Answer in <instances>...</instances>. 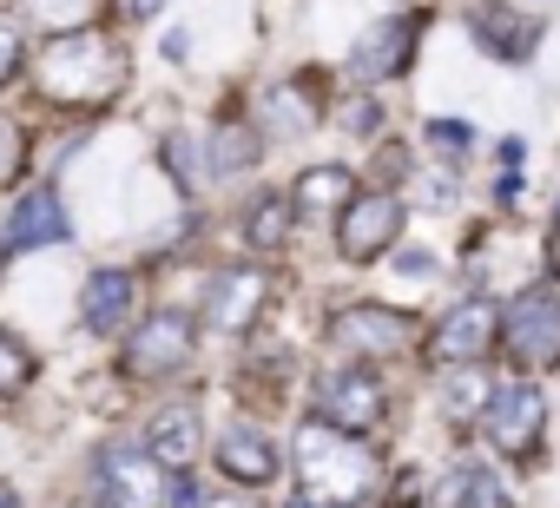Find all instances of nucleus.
Returning <instances> with one entry per match:
<instances>
[{
    "label": "nucleus",
    "mask_w": 560,
    "mask_h": 508,
    "mask_svg": "<svg viewBox=\"0 0 560 508\" xmlns=\"http://www.w3.org/2000/svg\"><path fill=\"white\" fill-rule=\"evenodd\" d=\"M264 304H270V272L231 265V272H218V285H211V298H205V324L224 331V337H244V331H257Z\"/></svg>",
    "instance_id": "12"
},
{
    "label": "nucleus",
    "mask_w": 560,
    "mask_h": 508,
    "mask_svg": "<svg viewBox=\"0 0 560 508\" xmlns=\"http://www.w3.org/2000/svg\"><path fill=\"white\" fill-rule=\"evenodd\" d=\"M488 396H494V390H488V377H481V363H462V377H455V383L442 390V409H448L455 423H475Z\"/></svg>",
    "instance_id": "24"
},
{
    "label": "nucleus",
    "mask_w": 560,
    "mask_h": 508,
    "mask_svg": "<svg viewBox=\"0 0 560 508\" xmlns=\"http://www.w3.org/2000/svg\"><path fill=\"white\" fill-rule=\"evenodd\" d=\"M547 244H553V258H560V205H553V231H547Z\"/></svg>",
    "instance_id": "33"
},
{
    "label": "nucleus",
    "mask_w": 560,
    "mask_h": 508,
    "mask_svg": "<svg viewBox=\"0 0 560 508\" xmlns=\"http://www.w3.org/2000/svg\"><path fill=\"white\" fill-rule=\"evenodd\" d=\"M73 508H113V501H100V495H80V501H73Z\"/></svg>",
    "instance_id": "35"
},
{
    "label": "nucleus",
    "mask_w": 560,
    "mask_h": 508,
    "mask_svg": "<svg viewBox=\"0 0 560 508\" xmlns=\"http://www.w3.org/2000/svg\"><path fill=\"white\" fill-rule=\"evenodd\" d=\"M357 198V172L350 165H311L298 185H291V211L298 224H337V211Z\"/></svg>",
    "instance_id": "17"
},
{
    "label": "nucleus",
    "mask_w": 560,
    "mask_h": 508,
    "mask_svg": "<svg viewBox=\"0 0 560 508\" xmlns=\"http://www.w3.org/2000/svg\"><path fill=\"white\" fill-rule=\"evenodd\" d=\"M93 8H100V0H14V14H27L34 27H54V34H60V27H67V34L86 27Z\"/></svg>",
    "instance_id": "23"
},
{
    "label": "nucleus",
    "mask_w": 560,
    "mask_h": 508,
    "mask_svg": "<svg viewBox=\"0 0 560 508\" xmlns=\"http://www.w3.org/2000/svg\"><path fill=\"white\" fill-rule=\"evenodd\" d=\"M257 146H264V132H250L244 119H218V126H211V139H205V152H211V165H205V172L237 178V172H250V165H257Z\"/></svg>",
    "instance_id": "20"
},
{
    "label": "nucleus",
    "mask_w": 560,
    "mask_h": 508,
    "mask_svg": "<svg viewBox=\"0 0 560 508\" xmlns=\"http://www.w3.org/2000/svg\"><path fill=\"white\" fill-rule=\"evenodd\" d=\"M429 139H442V146H468V126H455V119H429Z\"/></svg>",
    "instance_id": "30"
},
{
    "label": "nucleus",
    "mask_w": 560,
    "mask_h": 508,
    "mask_svg": "<svg viewBox=\"0 0 560 508\" xmlns=\"http://www.w3.org/2000/svg\"><path fill=\"white\" fill-rule=\"evenodd\" d=\"M34 370H40V363H34V350H27L8 324H0V396H21V390L34 383Z\"/></svg>",
    "instance_id": "25"
},
{
    "label": "nucleus",
    "mask_w": 560,
    "mask_h": 508,
    "mask_svg": "<svg viewBox=\"0 0 560 508\" xmlns=\"http://www.w3.org/2000/svg\"><path fill=\"white\" fill-rule=\"evenodd\" d=\"M21 67H27V41H21V27H0V86H8Z\"/></svg>",
    "instance_id": "29"
},
{
    "label": "nucleus",
    "mask_w": 560,
    "mask_h": 508,
    "mask_svg": "<svg viewBox=\"0 0 560 508\" xmlns=\"http://www.w3.org/2000/svg\"><path fill=\"white\" fill-rule=\"evenodd\" d=\"M291 469H298L304 501H317V508H357V501H370V495L383 488L376 449H370L363 436L324 423V416L298 423V436H291Z\"/></svg>",
    "instance_id": "1"
},
{
    "label": "nucleus",
    "mask_w": 560,
    "mask_h": 508,
    "mask_svg": "<svg viewBox=\"0 0 560 508\" xmlns=\"http://www.w3.org/2000/svg\"><path fill=\"white\" fill-rule=\"evenodd\" d=\"M416 41H422V14H389V21H376V27L357 41L350 67H357L363 80H396V73H409Z\"/></svg>",
    "instance_id": "15"
},
{
    "label": "nucleus",
    "mask_w": 560,
    "mask_h": 508,
    "mask_svg": "<svg viewBox=\"0 0 560 508\" xmlns=\"http://www.w3.org/2000/svg\"><path fill=\"white\" fill-rule=\"evenodd\" d=\"M145 449L178 475V469H191L198 455H205V416L191 409V403H165L152 423H145Z\"/></svg>",
    "instance_id": "16"
},
{
    "label": "nucleus",
    "mask_w": 560,
    "mask_h": 508,
    "mask_svg": "<svg viewBox=\"0 0 560 508\" xmlns=\"http://www.w3.org/2000/svg\"><path fill=\"white\" fill-rule=\"evenodd\" d=\"M501 350L527 377L560 370V291L553 285H534V291H521V298L501 304Z\"/></svg>",
    "instance_id": "3"
},
{
    "label": "nucleus",
    "mask_w": 560,
    "mask_h": 508,
    "mask_svg": "<svg viewBox=\"0 0 560 508\" xmlns=\"http://www.w3.org/2000/svg\"><path fill=\"white\" fill-rule=\"evenodd\" d=\"M494 344H501V304H488V298H462V304L429 331L422 350H429V363L462 370V363H488Z\"/></svg>",
    "instance_id": "10"
},
{
    "label": "nucleus",
    "mask_w": 560,
    "mask_h": 508,
    "mask_svg": "<svg viewBox=\"0 0 560 508\" xmlns=\"http://www.w3.org/2000/svg\"><path fill=\"white\" fill-rule=\"evenodd\" d=\"M317 416L350 429V436H376L383 416H389V390H383L376 363H350V370L317 377Z\"/></svg>",
    "instance_id": "8"
},
{
    "label": "nucleus",
    "mask_w": 560,
    "mask_h": 508,
    "mask_svg": "<svg viewBox=\"0 0 560 508\" xmlns=\"http://www.w3.org/2000/svg\"><path fill=\"white\" fill-rule=\"evenodd\" d=\"M21 165H27V132H21L8 113H0V185L21 178Z\"/></svg>",
    "instance_id": "27"
},
{
    "label": "nucleus",
    "mask_w": 560,
    "mask_h": 508,
    "mask_svg": "<svg viewBox=\"0 0 560 508\" xmlns=\"http://www.w3.org/2000/svg\"><path fill=\"white\" fill-rule=\"evenodd\" d=\"M291 231H298L291 192H264V198L250 205V218H244V238H250L257 251H284V244H291Z\"/></svg>",
    "instance_id": "21"
},
{
    "label": "nucleus",
    "mask_w": 560,
    "mask_h": 508,
    "mask_svg": "<svg viewBox=\"0 0 560 508\" xmlns=\"http://www.w3.org/2000/svg\"><path fill=\"white\" fill-rule=\"evenodd\" d=\"M93 475H100V501L113 508H165L172 501V469L145 449V442H106L93 455Z\"/></svg>",
    "instance_id": "6"
},
{
    "label": "nucleus",
    "mask_w": 560,
    "mask_h": 508,
    "mask_svg": "<svg viewBox=\"0 0 560 508\" xmlns=\"http://www.w3.org/2000/svg\"><path fill=\"white\" fill-rule=\"evenodd\" d=\"M159 8H165V0H126V14H132V21H152Z\"/></svg>",
    "instance_id": "32"
},
{
    "label": "nucleus",
    "mask_w": 560,
    "mask_h": 508,
    "mask_svg": "<svg viewBox=\"0 0 560 508\" xmlns=\"http://www.w3.org/2000/svg\"><path fill=\"white\" fill-rule=\"evenodd\" d=\"M475 423H481V436H488L494 455H508V462H534L540 429H547V396H540V383H527V377L494 383V396L481 403Z\"/></svg>",
    "instance_id": "4"
},
{
    "label": "nucleus",
    "mask_w": 560,
    "mask_h": 508,
    "mask_svg": "<svg viewBox=\"0 0 560 508\" xmlns=\"http://www.w3.org/2000/svg\"><path fill=\"white\" fill-rule=\"evenodd\" d=\"M73 238V218H67V198L54 185H34L14 218H8V238H0V258H27V251H47V244H67Z\"/></svg>",
    "instance_id": "13"
},
{
    "label": "nucleus",
    "mask_w": 560,
    "mask_h": 508,
    "mask_svg": "<svg viewBox=\"0 0 560 508\" xmlns=\"http://www.w3.org/2000/svg\"><path fill=\"white\" fill-rule=\"evenodd\" d=\"M191 350H198V331H191V318H178V311H159V318H145L139 331H126V377H139V383H165V377H178L185 363H191Z\"/></svg>",
    "instance_id": "9"
},
{
    "label": "nucleus",
    "mask_w": 560,
    "mask_h": 508,
    "mask_svg": "<svg viewBox=\"0 0 560 508\" xmlns=\"http://www.w3.org/2000/svg\"><path fill=\"white\" fill-rule=\"evenodd\" d=\"M139 318V278L132 272H86L80 285V331L86 337H119Z\"/></svg>",
    "instance_id": "14"
},
{
    "label": "nucleus",
    "mask_w": 560,
    "mask_h": 508,
    "mask_svg": "<svg viewBox=\"0 0 560 508\" xmlns=\"http://www.w3.org/2000/svg\"><path fill=\"white\" fill-rule=\"evenodd\" d=\"M0 508H21V495H14V488H8V482H0Z\"/></svg>",
    "instance_id": "34"
},
{
    "label": "nucleus",
    "mask_w": 560,
    "mask_h": 508,
    "mask_svg": "<svg viewBox=\"0 0 560 508\" xmlns=\"http://www.w3.org/2000/svg\"><path fill=\"white\" fill-rule=\"evenodd\" d=\"M337 126H343V132H357V139H376V132H383V100L350 93V100L337 106Z\"/></svg>",
    "instance_id": "26"
},
{
    "label": "nucleus",
    "mask_w": 560,
    "mask_h": 508,
    "mask_svg": "<svg viewBox=\"0 0 560 508\" xmlns=\"http://www.w3.org/2000/svg\"><path fill=\"white\" fill-rule=\"evenodd\" d=\"M304 508H317V501H304Z\"/></svg>",
    "instance_id": "37"
},
{
    "label": "nucleus",
    "mask_w": 560,
    "mask_h": 508,
    "mask_svg": "<svg viewBox=\"0 0 560 508\" xmlns=\"http://www.w3.org/2000/svg\"><path fill=\"white\" fill-rule=\"evenodd\" d=\"M324 119V100L311 93V80H277L264 93V132L270 139H304Z\"/></svg>",
    "instance_id": "19"
},
{
    "label": "nucleus",
    "mask_w": 560,
    "mask_h": 508,
    "mask_svg": "<svg viewBox=\"0 0 560 508\" xmlns=\"http://www.w3.org/2000/svg\"><path fill=\"white\" fill-rule=\"evenodd\" d=\"M330 344L357 363H389V357H409L422 344V324L396 304H350L330 318Z\"/></svg>",
    "instance_id": "5"
},
{
    "label": "nucleus",
    "mask_w": 560,
    "mask_h": 508,
    "mask_svg": "<svg viewBox=\"0 0 560 508\" xmlns=\"http://www.w3.org/2000/svg\"><path fill=\"white\" fill-rule=\"evenodd\" d=\"M402 198L383 185V192H357L343 211H337V251L350 265H376V258H389V251L402 244Z\"/></svg>",
    "instance_id": "7"
},
{
    "label": "nucleus",
    "mask_w": 560,
    "mask_h": 508,
    "mask_svg": "<svg viewBox=\"0 0 560 508\" xmlns=\"http://www.w3.org/2000/svg\"><path fill=\"white\" fill-rule=\"evenodd\" d=\"M198 508H250V501H198Z\"/></svg>",
    "instance_id": "36"
},
{
    "label": "nucleus",
    "mask_w": 560,
    "mask_h": 508,
    "mask_svg": "<svg viewBox=\"0 0 560 508\" xmlns=\"http://www.w3.org/2000/svg\"><path fill=\"white\" fill-rule=\"evenodd\" d=\"M218 475L237 488H270L277 482V442L264 429H224L218 436Z\"/></svg>",
    "instance_id": "18"
},
{
    "label": "nucleus",
    "mask_w": 560,
    "mask_h": 508,
    "mask_svg": "<svg viewBox=\"0 0 560 508\" xmlns=\"http://www.w3.org/2000/svg\"><path fill=\"white\" fill-rule=\"evenodd\" d=\"M396 265H402V272H409V278H422V272H429V278H435V258H429V251H402V258H396Z\"/></svg>",
    "instance_id": "31"
},
{
    "label": "nucleus",
    "mask_w": 560,
    "mask_h": 508,
    "mask_svg": "<svg viewBox=\"0 0 560 508\" xmlns=\"http://www.w3.org/2000/svg\"><path fill=\"white\" fill-rule=\"evenodd\" d=\"M468 34L488 60L501 67H527L534 47H540V14H521L514 0H475L468 8Z\"/></svg>",
    "instance_id": "11"
},
{
    "label": "nucleus",
    "mask_w": 560,
    "mask_h": 508,
    "mask_svg": "<svg viewBox=\"0 0 560 508\" xmlns=\"http://www.w3.org/2000/svg\"><path fill=\"white\" fill-rule=\"evenodd\" d=\"M442 508H514V501H508V488L488 469H462V475H448Z\"/></svg>",
    "instance_id": "22"
},
{
    "label": "nucleus",
    "mask_w": 560,
    "mask_h": 508,
    "mask_svg": "<svg viewBox=\"0 0 560 508\" xmlns=\"http://www.w3.org/2000/svg\"><path fill=\"white\" fill-rule=\"evenodd\" d=\"M34 86L40 100L54 106H73V113H93L106 106L119 86H126V47L100 27H73V34H54L40 54H34Z\"/></svg>",
    "instance_id": "2"
},
{
    "label": "nucleus",
    "mask_w": 560,
    "mask_h": 508,
    "mask_svg": "<svg viewBox=\"0 0 560 508\" xmlns=\"http://www.w3.org/2000/svg\"><path fill=\"white\" fill-rule=\"evenodd\" d=\"M165 159H172V178H178V192L191 198V192H198V159H191V139H185V132H172V139H165Z\"/></svg>",
    "instance_id": "28"
}]
</instances>
